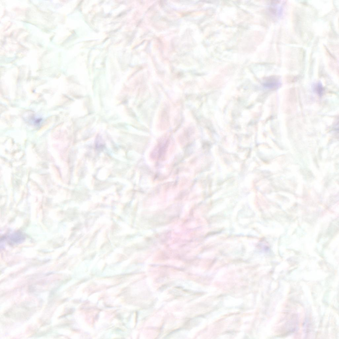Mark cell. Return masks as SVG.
I'll use <instances>...</instances> for the list:
<instances>
[{
  "label": "cell",
  "mask_w": 339,
  "mask_h": 339,
  "mask_svg": "<svg viewBox=\"0 0 339 339\" xmlns=\"http://www.w3.org/2000/svg\"><path fill=\"white\" fill-rule=\"evenodd\" d=\"M280 82L279 80L275 78H270L264 83V86L271 89L277 88L280 86Z\"/></svg>",
  "instance_id": "cell-1"
},
{
  "label": "cell",
  "mask_w": 339,
  "mask_h": 339,
  "mask_svg": "<svg viewBox=\"0 0 339 339\" xmlns=\"http://www.w3.org/2000/svg\"><path fill=\"white\" fill-rule=\"evenodd\" d=\"M24 236L20 233H15L10 237V240L12 243H17L22 242L24 239ZM10 242V243H11Z\"/></svg>",
  "instance_id": "cell-2"
},
{
  "label": "cell",
  "mask_w": 339,
  "mask_h": 339,
  "mask_svg": "<svg viewBox=\"0 0 339 339\" xmlns=\"http://www.w3.org/2000/svg\"><path fill=\"white\" fill-rule=\"evenodd\" d=\"M314 90L318 95L320 97H321L323 95L324 91V88L320 82L318 83L316 85L314 86Z\"/></svg>",
  "instance_id": "cell-3"
}]
</instances>
